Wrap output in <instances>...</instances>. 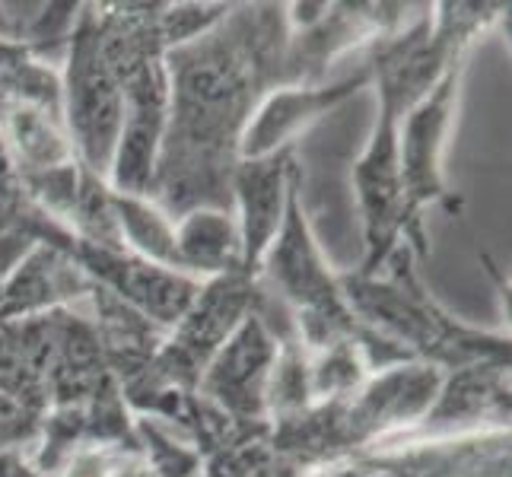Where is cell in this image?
Returning a JSON list of instances; mask_svg holds the SVG:
<instances>
[{"mask_svg": "<svg viewBox=\"0 0 512 477\" xmlns=\"http://www.w3.org/2000/svg\"><path fill=\"white\" fill-rule=\"evenodd\" d=\"M287 42V4H226L214 26L166 55L169 115L147 194L163 214L233 210V175L255 112L296 86Z\"/></svg>", "mask_w": 512, "mask_h": 477, "instance_id": "obj_1", "label": "cell"}, {"mask_svg": "<svg viewBox=\"0 0 512 477\" xmlns=\"http://www.w3.org/2000/svg\"><path fill=\"white\" fill-rule=\"evenodd\" d=\"M503 16H509V4L449 0V4L423 7L404 29L366 48L363 61L369 64L379 93V115L366 150L353 163V191H357L363 223V261L357 274L382 271L398 245H408L417 261L430 255L427 226L408 217L401 194V121L452 64L468 61L471 45Z\"/></svg>", "mask_w": 512, "mask_h": 477, "instance_id": "obj_2", "label": "cell"}, {"mask_svg": "<svg viewBox=\"0 0 512 477\" xmlns=\"http://www.w3.org/2000/svg\"><path fill=\"white\" fill-rule=\"evenodd\" d=\"M258 284L264 296L284 312L290 331L306 353L353 344L369 357L373 373L411 363L398 347L382 341L373 328H366L347 303L341 274L331 271V264L322 255V245L312 233L303 201V169L293 175L287 214L271 252L261 261Z\"/></svg>", "mask_w": 512, "mask_h": 477, "instance_id": "obj_3", "label": "cell"}, {"mask_svg": "<svg viewBox=\"0 0 512 477\" xmlns=\"http://www.w3.org/2000/svg\"><path fill=\"white\" fill-rule=\"evenodd\" d=\"M417 264L408 245H398L382 271L341 274L344 296L360 322L411 363L433 366L443 376L478 363H512L509 331L474 328L455 318L427 290Z\"/></svg>", "mask_w": 512, "mask_h": 477, "instance_id": "obj_4", "label": "cell"}, {"mask_svg": "<svg viewBox=\"0 0 512 477\" xmlns=\"http://www.w3.org/2000/svg\"><path fill=\"white\" fill-rule=\"evenodd\" d=\"M61 105L77 163L109 182L121 134V86L99 51L90 4H80L61 58Z\"/></svg>", "mask_w": 512, "mask_h": 477, "instance_id": "obj_5", "label": "cell"}, {"mask_svg": "<svg viewBox=\"0 0 512 477\" xmlns=\"http://www.w3.org/2000/svg\"><path fill=\"white\" fill-rule=\"evenodd\" d=\"M280 357V338L258 309L242 318L198 382V395L239 436L271 430V379Z\"/></svg>", "mask_w": 512, "mask_h": 477, "instance_id": "obj_6", "label": "cell"}, {"mask_svg": "<svg viewBox=\"0 0 512 477\" xmlns=\"http://www.w3.org/2000/svg\"><path fill=\"white\" fill-rule=\"evenodd\" d=\"M465 61L452 64L433 90L417 105H411L401 121V144H398V163H401V194L408 217L423 226V210L439 204L452 217L462 214V194H455L446 182V147L455 125L458 96L465 83Z\"/></svg>", "mask_w": 512, "mask_h": 477, "instance_id": "obj_7", "label": "cell"}, {"mask_svg": "<svg viewBox=\"0 0 512 477\" xmlns=\"http://www.w3.org/2000/svg\"><path fill=\"white\" fill-rule=\"evenodd\" d=\"M309 477H509V430L385 443Z\"/></svg>", "mask_w": 512, "mask_h": 477, "instance_id": "obj_8", "label": "cell"}, {"mask_svg": "<svg viewBox=\"0 0 512 477\" xmlns=\"http://www.w3.org/2000/svg\"><path fill=\"white\" fill-rule=\"evenodd\" d=\"M509 366L512 363H478L446 373L423 417L408 433L392 439H446L509 430Z\"/></svg>", "mask_w": 512, "mask_h": 477, "instance_id": "obj_9", "label": "cell"}, {"mask_svg": "<svg viewBox=\"0 0 512 477\" xmlns=\"http://www.w3.org/2000/svg\"><path fill=\"white\" fill-rule=\"evenodd\" d=\"M299 172L296 147L268 156L242 159L233 175V214L239 223L242 258L239 271L258 277L287 214L293 175Z\"/></svg>", "mask_w": 512, "mask_h": 477, "instance_id": "obj_10", "label": "cell"}, {"mask_svg": "<svg viewBox=\"0 0 512 477\" xmlns=\"http://www.w3.org/2000/svg\"><path fill=\"white\" fill-rule=\"evenodd\" d=\"M366 86H373V74H369V64L363 61L344 80H325L319 86H284V90L271 93L261 102V109L249 125V134L242 140V159L296 147L299 134L309 131L315 121H322L328 112H334Z\"/></svg>", "mask_w": 512, "mask_h": 477, "instance_id": "obj_11", "label": "cell"}, {"mask_svg": "<svg viewBox=\"0 0 512 477\" xmlns=\"http://www.w3.org/2000/svg\"><path fill=\"white\" fill-rule=\"evenodd\" d=\"M93 287V280L67 255L48 249V245H32L7 280L4 299H0V325L48 309L74 306L77 299L90 296Z\"/></svg>", "mask_w": 512, "mask_h": 477, "instance_id": "obj_12", "label": "cell"}, {"mask_svg": "<svg viewBox=\"0 0 512 477\" xmlns=\"http://www.w3.org/2000/svg\"><path fill=\"white\" fill-rule=\"evenodd\" d=\"M175 255H179V274L194 280L239 271L242 242L236 214L220 207H194L175 217Z\"/></svg>", "mask_w": 512, "mask_h": 477, "instance_id": "obj_13", "label": "cell"}, {"mask_svg": "<svg viewBox=\"0 0 512 477\" xmlns=\"http://www.w3.org/2000/svg\"><path fill=\"white\" fill-rule=\"evenodd\" d=\"M112 204L121 229L125 249L150 264L179 274V255H175V220L163 214L147 194H128L112 188Z\"/></svg>", "mask_w": 512, "mask_h": 477, "instance_id": "obj_14", "label": "cell"}, {"mask_svg": "<svg viewBox=\"0 0 512 477\" xmlns=\"http://www.w3.org/2000/svg\"><path fill=\"white\" fill-rule=\"evenodd\" d=\"M42 439V417L0 395V455L29 458Z\"/></svg>", "mask_w": 512, "mask_h": 477, "instance_id": "obj_15", "label": "cell"}, {"mask_svg": "<svg viewBox=\"0 0 512 477\" xmlns=\"http://www.w3.org/2000/svg\"><path fill=\"white\" fill-rule=\"evenodd\" d=\"M29 201V191L23 185L20 166H16L13 153L7 150L4 137H0V229H7L13 214Z\"/></svg>", "mask_w": 512, "mask_h": 477, "instance_id": "obj_16", "label": "cell"}, {"mask_svg": "<svg viewBox=\"0 0 512 477\" xmlns=\"http://www.w3.org/2000/svg\"><path fill=\"white\" fill-rule=\"evenodd\" d=\"M32 245L35 242L26 239L23 233H16V229H0V299H4L10 274L16 271V264L26 258Z\"/></svg>", "mask_w": 512, "mask_h": 477, "instance_id": "obj_17", "label": "cell"}]
</instances>
